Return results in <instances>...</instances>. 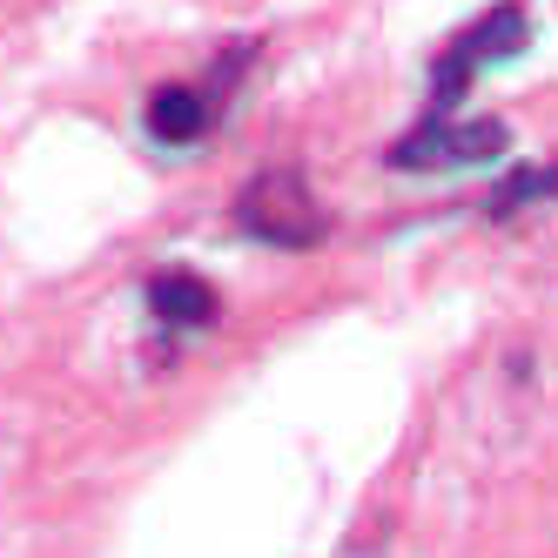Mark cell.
Masks as SVG:
<instances>
[{"mask_svg":"<svg viewBox=\"0 0 558 558\" xmlns=\"http://www.w3.org/2000/svg\"><path fill=\"white\" fill-rule=\"evenodd\" d=\"M525 41H532V27H525V0H505V8H492V14H477L471 27H458V34H451V48L437 54V68H430V114H451L477 74H485L492 61H511Z\"/></svg>","mask_w":558,"mask_h":558,"instance_id":"6da1fadb","label":"cell"},{"mask_svg":"<svg viewBox=\"0 0 558 558\" xmlns=\"http://www.w3.org/2000/svg\"><path fill=\"white\" fill-rule=\"evenodd\" d=\"M511 142L505 122H451V114H424V122L390 148L397 169H471V162H498Z\"/></svg>","mask_w":558,"mask_h":558,"instance_id":"3957f363","label":"cell"},{"mask_svg":"<svg viewBox=\"0 0 558 558\" xmlns=\"http://www.w3.org/2000/svg\"><path fill=\"white\" fill-rule=\"evenodd\" d=\"M235 222H243L256 243H283V250L324 243V209H316V195L296 169H263L243 189V203H235Z\"/></svg>","mask_w":558,"mask_h":558,"instance_id":"7a4b0ae2","label":"cell"},{"mask_svg":"<svg viewBox=\"0 0 558 558\" xmlns=\"http://www.w3.org/2000/svg\"><path fill=\"white\" fill-rule=\"evenodd\" d=\"M148 310L162 316L169 330H203V324H216L222 303L195 269H162V276H148Z\"/></svg>","mask_w":558,"mask_h":558,"instance_id":"5b68a950","label":"cell"},{"mask_svg":"<svg viewBox=\"0 0 558 558\" xmlns=\"http://www.w3.org/2000/svg\"><path fill=\"white\" fill-rule=\"evenodd\" d=\"M216 88H189V82H175V88H155L148 95V135L155 142H169V148H189V142H203L209 129H216Z\"/></svg>","mask_w":558,"mask_h":558,"instance_id":"277c9868","label":"cell"}]
</instances>
